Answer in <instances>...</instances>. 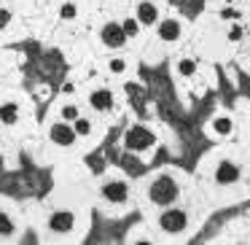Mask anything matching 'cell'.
Here are the masks:
<instances>
[{
	"label": "cell",
	"mask_w": 250,
	"mask_h": 245,
	"mask_svg": "<svg viewBox=\"0 0 250 245\" xmlns=\"http://www.w3.org/2000/svg\"><path fill=\"white\" fill-rule=\"evenodd\" d=\"M153 143H156V135H153L148 127H143V124L129 127L126 135H124V148L126 151H148Z\"/></svg>",
	"instance_id": "2"
},
{
	"label": "cell",
	"mask_w": 250,
	"mask_h": 245,
	"mask_svg": "<svg viewBox=\"0 0 250 245\" xmlns=\"http://www.w3.org/2000/svg\"><path fill=\"white\" fill-rule=\"evenodd\" d=\"M11 232H14V223L8 221V216L0 213V237H6V234H11Z\"/></svg>",
	"instance_id": "16"
},
{
	"label": "cell",
	"mask_w": 250,
	"mask_h": 245,
	"mask_svg": "<svg viewBox=\"0 0 250 245\" xmlns=\"http://www.w3.org/2000/svg\"><path fill=\"white\" fill-rule=\"evenodd\" d=\"M73 17H76V8H73V6L62 8V19H73Z\"/></svg>",
	"instance_id": "22"
},
{
	"label": "cell",
	"mask_w": 250,
	"mask_h": 245,
	"mask_svg": "<svg viewBox=\"0 0 250 245\" xmlns=\"http://www.w3.org/2000/svg\"><path fill=\"white\" fill-rule=\"evenodd\" d=\"M239 178V167L234 162H221L215 167V180L221 186H229V183H234V180Z\"/></svg>",
	"instance_id": "7"
},
{
	"label": "cell",
	"mask_w": 250,
	"mask_h": 245,
	"mask_svg": "<svg viewBox=\"0 0 250 245\" xmlns=\"http://www.w3.org/2000/svg\"><path fill=\"white\" fill-rule=\"evenodd\" d=\"M73 130H76V135H89V132H92V121L78 116V119L73 121Z\"/></svg>",
	"instance_id": "14"
},
{
	"label": "cell",
	"mask_w": 250,
	"mask_h": 245,
	"mask_svg": "<svg viewBox=\"0 0 250 245\" xmlns=\"http://www.w3.org/2000/svg\"><path fill=\"white\" fill-rule=\"evenodd\" d=\"M62 119L76 121L78 119V108H76V105H65V108H62Z\"/></svg>",
	"instance_id": "18"
},
{
	"label": "cell",
	"mask_w": 250,
	"mask_h": 245,
	"mask_svg": "<svg viewBox=\"0 0 250 245\" xmlns=\"http://www.w3.org/2000/svg\"><path fill=\"white\" fill-rule=\"evenodd\" d=\"M103 44L108 46V49H121V46H126V33L121 24H105L103 27Z\"/></svg>",
	"instance_id": "5"
},
{
	"label": "cell",
	"mask_w": 250,
	"mask_h": 245,
	"mask_svg": "<svg viewBox=\"0 0 250 245\" xmlns=\"http://www.w3.org/2000/svg\"><path fill=\"white\" fill-rule=\"evenodd\" d=\"M49 135H51V143H57V146H73V143H76V130H73V127L70 124H65V121H60V124H54V127H51V132H49Z\"/></svg>",
	"instance_id": "6"
},
{
	"label": "cell",
	"mask_w": 250,
	"mask_h": 245,
	"mask_svg": "<svg viewBox=\"0 0 250 245\" xmlns=\"http://www.w3.org/2000/svg\"><path fill=\"white\" fill-rule=\"evenodd\" d=\"M156 19H159L156 6H153L151 0H143L140 6H137V22H140V24H153Z\"/></svg>",
	"instance_id": "11"
},
{
	"label": "cell",
	"mask_w": 250,
	"mask_h": 245,
	"mask_svg": "<svg viewBox=\"0 0 250 245\" xmlns=\"http://www.w3.org/2000/svg\"><path fill=\"white\" fill-rule=\"evenodd\" d=\"M212 130H215L218 135H229V132L234 130V121L229 119V116H221V119H215V121H212Z\"/></svg>",
	"instance_id": "13"
},
{
	"label": "cell",
	"mask_w": 250,
	"mask_h": 245,
	"mask_svg": "<svg viewBox=\"0 0 250 245\" xmlns=\"http://www.w3.org/2000/svg\"><path fill=\"white\" fill-rule=\"evenodd\" d=\"M178 73H180V76H194V73H196V62L194 60H180Z\"/></svg>",
	"instance_id": "15"
},
{
	"label": "cell",
	"mask_w": 250,
	"mask_h": 245,
	"mask_svg": "<svg viewBox=\"0 0 250 245\" xmlns=\"http://www.w3.org/2000/svg\"><path fill=\"white\" fill-rule=\"evenodd\" d=\"M108 65H110V73H124V70H126V60H121V57L110 60Z\"/></svg>",
	"instance_id": "17"
},
{
	"label": "cell",
	"mask_w": 250,
	"mask_h": 245,
	"mask_svg": "<svg viewBox=\"0 0 250 245\" xmlns=\"http://www.w3.org/2000/svg\"><path fill=\"white\" fill-rule=\"evenodd\" d=\"M148 200L153 205H172L178 200V183L169 175H159L151 186H148Z\"/></svg>",
	"instance_id": "1"
},
{
	"label": "cell",
	"mask_w": 250,
	"mask_h": 245,
	"mask_svg": "<svg viewBox=\"0 0 250 245\" xmlns=\"http://www.w3.org/2000/svg\"><path fill=\"white\" fill-rule=\"evenodd\" d=\"M73 223H76V218H73V213H67V210H60V213H54V216L49 218L51 232H70Z\"/></svg>",
	"instance_id": "9"
},
{
	"label": "cell",
	"mask_w": 250,
	"mask_h": 245,
	"mask_svg": "<svg viewBox=\"0 0 250 245\" xmlns=\"http://www.w3.org/2000/svg\"><path fill=\"white\" fill-rule=\"evenodd\" d=\"M223 17H226V19H239V11H231V8H226V11H223Z\"/></svg>",
	"instance_id": "23"
},
{
	"label": "cell",
	"mask_w": 250,
	"mask_h": 245,
	"mask_svg": "<svg viewBox=\"0 0 250 245\" xmlns=\"http://www.w3.org/2000/svg\"><path fill=\"white\" fill-rule=\"evenodd\" d=\"M0 121H3V124H17L19 121V108L14 103H3L0 105Z\"/></svg>",
	"instance_id": "12"
},
{
	"label": "cell",
	"mask_w": 250,
	"mask_h": 245,
	"mask_svg": "<svg viewBox=\"0 0 250 245\" xmlns=\"http://www.w3.org/2000/svg\"><path fill=\"white\" fill-rule=\"evenodd\" d=\"M159 226L169 234H178L188 226V216H186L183 210H164L162 218H159Z\"/></svg>",
	"instance_id": "3"
},
{
	"label": "cell",
	"mask_w": 250,
	"mask_h": 245,
	"mask_svg": "<svg viewBox=\"0 0 250 245\" xmlns=\"http://www.w3.org/2000/svg\"><path fill=\"white\" fill-rule=\"evenodd\" d=\"M159 38H162L164 44H175V41L180 38V22L178 19H164V22H159Z\"/></svg>",
	"instance_id": "8"
},
{
	"label": "cell",
	"mask_w": 250,
	"mask_h": 245,
	"mask_svg": "<svg viewBox=\"0 0 250 245\" xmlns=\"http://www.w3.org/2000/svg\"><path fill=\"white\" fill-rule=\"evenodd\" d=\"M242 38V27H237V24H234L231 30H229V41H239Z\"/></svg>",
	"instance_id": "21"
},
{
	"label": "cell",
	"mask_w": 250,
	"mask_h": 245,
	"mask_svg": "<svg viewBox=\"0 0 250 245\" xmlns=\"http://www.w3.org/2000/svg\"><path fill=\"white\" fill-rule=\"evenodd\" d=\"M8 22H11V11H6V8H0V30L6 27Z\"/></svg>",
	"instance_id": "20"
},
{
	"label": "cell",
	"mask_w": 250,
	"mask_h": 245,
	"mask_svg": "<svg viewBox=\"0 0 250 245\" xmlns=\"http://www.w3.org/2000/svg\"><path fill=\"white\" fill-rule=\"evenodd\" d=\"M137 19H126L124 22V33H126V38H132V35H137Z\"/></svg>",
	"instance_id": "19"
},
{
	"label": "cell",
	"mask_w": 250,
	"mask_h": 245,
	"mask_svg": "<svg viewBox=\"0 0 250 245\" xmlns=\"http://www.w3.org/2000/svg\"><path fill=\"white\" fill-rule=\"evenodd\" d=\"M103 197L108 202H113V205H121V202L129 200V186L124 180H110V183L103 186Z\"/></svg>",
	"instance_id": "4"
},
{
	"label": "cell",
	"mask_w": 250,
	"mask_h": 245,
	"mask_svg": "<svg viewBox=\"0 0 250 245\" xmlns=\"http://www.w3.org/2000/svg\"><path fill=\"white\" fill-rule=\"evenodd\" d=\"M89 105H92L94 111H110L113 108V94H110L108 89H94V92L89 94Z\"/></svg>",
	"instance_id": "10"
}]
</instances>
